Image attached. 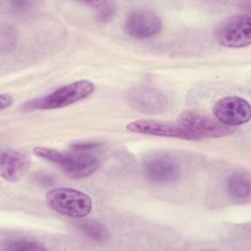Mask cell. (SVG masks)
I'll return each mask as SVG.
<instances>
[{"mask_svg":"<svg viewBox=\"0 0 251 251\" xmlns=\"http://www.w3.org/2000/svg\"><path fill=\"white\" fill-rule=\"evenodd\" d=\"M46 203L53 211L70 218H84L92 210V200L86 193L69 187L48 191Z\"/></svg>","mask_w":251,"mask_h":251,"instance_id":"3957f363","label":"cell"},{"mask_svg":"<svg viewBox=\"0 0 251 251\" xmlns=\"http://www.w3.org/2000/svg\"><path fill=\"white\" fill-rule=\"evenodd\" d=\"M126 129L131 132L153 135V136H162V137H171L186 140H197V138L184 129L179 125H173L170 123H164L153 120H138L130 122L126 126Z\"/></svg>","mask_w":251,"mask_h":251,"instance_id":"52a82bcc","label":"cell"},{"mask_svg":"<svg viewBox=\"0 0 251 251\" xmlns=\"http://www.w3.org/2000/svg\"><path fill=\"white\" fill-rule=\"evenodd\" d=\"M217 42L227 48H243L251 43V17L248 14L231 16L215 30Z\"/></svg>","mask_w":251,"mask_h":251,"instance_id":"277c9868","label":"cell"},{"mask_svg":"<svg viewBox=\"0 0 251 251\" xmlns=\"http://www.w3.org/2000/svg\"><path fill=\"white\" fill-rule=\"evenodd\" d=\"M226 190L230 197L245 202L250 199V176L245 172H234L226 179Z\"/></svg>","mask_w":251,"mask_h":251,"instance_id":"7c38bea8","label":"cell"},{"mask_svg":"<svg viewBox=\"0 0 251 251\" xmlns=\"http://www.w3.org/2000/svg\"><path fill=\"white\" fill-rule=\"evenodd\" d=\"M146 178L157 184H169L176 181L180 176L178 164L172 158L156 155L148 158L143 166Z\"/></svg>","mask_w":251,"mask_h":251,"instance_id":"ba28073f","label":"cell"},{"mask_svg":"<svg viewBox=\"0 0 251 251\" xmlns=\"http://www.w3.org/2000/svg\"><path fill=\"white\" fill-rule=\"evenodd\" d=\"M176 124L193 134L197 140L206 137H223L232 132L231 127L193 111L182 112L177 117Z\"/></svg>","mask_w":251,"mask_h":251,"instance_id":"5b68a950","label":"cell"},{"mask_svg":"<svg viewBox=\"0 0 251 251\" xmlns=\"http://www.w3.org/2000/svg\"><path fill=\"white\" fill-rule=\"evenodd\" d=\"M97 146H99V144L95 142H78L73 144V148L76 150H89L92 148H96Z\"/></svg>","mask_w":251,"mask_h":251,"instance_id":"e0dca14e","label":"cell"},{"mask_svg":"<svg viewBox=\"0 0 251 251\" xmlns=\"http://www.w3.org/2000/svg\"><path fill=\"white\" fill-rule=\"evenodd\" d=\"M162 28L159 16L148 9L132 11L126 21V31L134 38H148L157 34Z\"/></svg>","mask_w":251,"mask_h":251,"instance_id":"9c48e42d","label":"cell"},{"mask_svg":"<svg viewBox=\"0 0 251 251\" xmlns=\"http://www.w3.org/2000/svg\"><path fill=\"white\" fill-rule=\"evenodd\" d=\"M6 250L12 251H39L44 250L45 248L38 242L26 239H18L9 242L6 247Z\"/></svg>","mask_w":251,"mask_h":251,"instance_id":"5bb4252c","label":"cell"},{"mask_svg":"<svg viewBox=\"0 0 251 251\" xmlns=\"http://www.w3.org/2000/svg\"><path fill=\"white\" fill-rule=\"evenodd\" d=\"M94 89V84L90 80H77L61 86L49 95L26 102L23 105V109L32 111L67 107L88 97Z\"/></svg>","mask_w":251,"mask_h":251,"instance_id":"7a4b0ae2","label":"cell"},{"mask_svg":"<svg viewBox=\"0 0 251 251\" xmlns=\"http://www.w3.org/2000/svg\"><path fill=\"white\" fill-rule=\"evenodd\" d=\"M17 44V35L11 27H3L1 30V52H11Z\"/></svg>","mask_w":251,"mask_h":251,"instance_id":"9a60e30c","label":"cell"},{"mask_svg":"<svg viewBox=\"0 0 251 251\" xmlns=\"http://www.w3.org/2000/svg\"><path fill=\"white\" fill-rule=\"evenodd\" d=\"M213 113L217 121L231 127L249 122L251 107L249 102L241 97L227 96L217 101Z\"/></svg>","mask_w":251,"mask_h":251,"instance_id":"8992f818","label":"cell"},{"mask_svg":"<svg viewBox=\"0 0 251 251\" xmlns=\"http://www.w3.org/2000/svg\"><path fill=\"white\" fill-rule=\"evenodd\" d=\"M98 9H99L98 20L102 23L110 21L116 12V6L114 4L108 3V2H104L103 5L101 7H99Z\"/></svg>","mask_w":251,"mask_h":251,"instance_id":"2e32d148","label":"cell"},{"mask_svg":"<svg viewBox=\"0 0 251 251\" xmlns=\"http://www.w3.org/2000/svg\"><path fill=\"white\" fill-rule=\"evenodd\" d=\"M78 227L85 236L95 242L103 243L109 238V232L107 228L99 222L87 220L80 223Z\"/></svg>","mask_w":251,"mask_h":251,"instance_id":"4fadbf2b","label":"cell"},{"mask_svg":"<svg viewBox=\"0 0 251 251\" xmlns=\"http://www.w3.org/2000/svg\"><path fill=\"white\" fill-rule=\"evenodd\" d=\"M33 153L59 167L71 178H84L99 168V161L89 154H71L47 147H35Z\"/></svg>","mask_w":251,"mask_h":251,"instance_id":"6da1fadb","label":"cell"},{"mask_svg":"<svg viewBox=\"0 0 251 251\" xmlns=\"http://www.w3.org/2000/svg\"><path fill=\"white\" fill-rule=\"evenodd\" d=\"M131 106L139 112L157 114L167 108V98L164 93L156 88L141 86L132 89L128 94Z\"/></svg>","mask_w":251,"mask_h":251,"instance_id":"30bf717a","label":"cell"},{"mask_svg":"<svg viewBox=\"0 0 251 251\" xmlns=\"http://www.w3.org/2000/svg\"><path fill=\"white\" fill-rule=\"evenodd\" d=\"M29 159L26 155L13 150H3L1 153L0 175L7 181L15 182L21 179L29 168Z\"/></svg>","mask_w":251,"mask_h":251,"instance_id":"8fae6325","label":"cell"},{"mask_svg":"<svg viewBox=\"0 0 251 251\" xmlns=\"http://www.w3.org/2000/svg\"><path fill=\"white\" fill-rule=\"evenodd\" d=\"M13 103V98L9 95V94H1L0 95V104H1V110H4L6 108H8L9 106H11V104Z\"/></svg>","mask_w":251,"mask_h":251,"instance_id":"ac0fdd59","label":"cell"}]
</instances>
